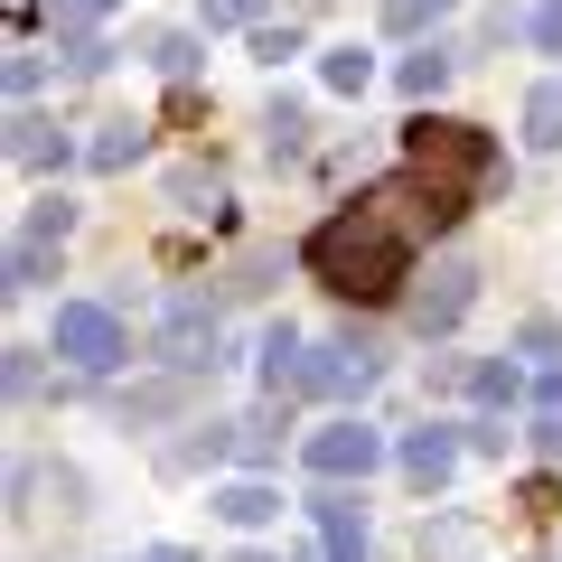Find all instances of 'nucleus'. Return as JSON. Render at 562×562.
Wrapping results in <instances>:
<instances>
[{
    "mask_svg": "<svg viewBox=\"0 0 562 562\" xmlns=\"http://www.w3.org/2000/svg\"><path fill=\"white\" fill-rule=\"evenodd\" d=\"M310 525H319L328 562H366V497L357 487H319V497H310Z\"/></svg>",
    "mask_w": 562,
    "mask_h": 562,
    "instance_id": "1a4fd4ad",
    "label": "nucleus"
},
{
    "mask_svg": "<svg viewBox=\"0 0 562 562\" xmlns=\"http://www.w3.org/2000/svg\"><path fill=\"white\" fill-rule=\"evenodd\" d=\"M469 375H479V366H460V357H431V366H422V384H431V394H450V384H469Z\"/></svg>",
    "mask_w": 562,
    "mask_h": 562,
    "instance_id": "7c9ffc66",
    "label": "nucleus"
},
{
    "mask_svg": "<svg viewBox=\"0 0 562 562\" xmlns=\"http://www.w3.org/2000/svg\"><path fill=\"white\" fill-rule=\"evenodd\" d=\"M38 357H47V347H10V403L38 394Z\"/></svg>",
    "mask_w": 562,
    "mask_h": 562,
    "instance_id": "c85d7f7f",
    "label": "nucleus"
},
{
    "mask_svg": "<svg viewBox=\"0 0 562 562\" xmlns=\"http://www.w3.org/2000/svg\"><path fill=\"white\" fill-rule=\"evenodd\" d=\"M20 235H38V244H66V235H76V198H66V188H47V198L20 216Z\"/></svg>",
    "mask_w": 562,
    "mask_h": 562,
    "instance_id": "412c9836",
    "label": "nucleus"
},
{
    "mask_svg": "<svg viewBox=\"0 0 562 562\" xmlns=\"http://www.w3.org/2000/svg\"><path fill=\"white\" fill-rule=\"evenodd\" d=\"M38 85H47V57H29V47H20V57H10V94L29 103V94H38Z\"/></svg>",
    "mask_w": 562,
    "mask_h": 562,
    "instance_id": "c756f323",
    "label": "nucleus"
},
{
    "mask_svg": "<svg viewBox=\"0 0 562 562\" xmlns=\"http://www.w3.org/2000/svg\"><path fill=\"white\" fill-rule=\"evenodd\" d=\"M535 441H543V460H562V413H543V422H535Z\"/></svg>",
    "mask_w": 562,
    "mask_h": 562,
    "instance_id": "f704fd0d",
    "label": "nucleus"
},
{
    "mask_svg": "<svg viewBox=\"0 0 562 562\" xmlns=\"http://www.w3.org/2000/svg\"><path fill=\"white\" fill-rule=\"evenodd\" d=\"M535 47H543V57H562V0H543V10H535Z\"/></svg>",
    "mask_w": 562,
    "mask_h": 562,
    "instance_id": "473e14b6",
    "label": "nucleus"
},
{
    "mask_svg": "<svg viewBox=\"0 0 562 562\" xmlns=\"http://www.w3.org/2000/svg\"><path fill=\"white\" fill-rule=\"evenodd\" d=\"M460 450H469V441H460V422H422V431H403V441H394V469L422 487V497H431V487H450Z\"/></svg>",
    "mask_w": 562,
    "mask_h": 562,
    "instance_id": "6e6552de",
    "label": "nucleus"
},
{
    "mask_svg": "<svg viewBox=\"0 0 562 562\" xmlns=\"http://www.w3.org/2000/svg\"><path fill=\"white\" fill-rule=\"evenodd\" d=\"M235 562H272V553H235Z\"/></svg>",
    "mask_w": 562,
    "mask_h": 562,
    "instance_id": "c9c22d12",
    "label": "nucleus"
},
{
    "mask_svg": "<svg viewBox=\"0 0 562 562\" xmlns=\"http://www.w3.org/2000/svg\"><path fill=\"white\" fill-rule=\"evenodd\" d=\"M254 10H262V0H198V20H206V29H262Z\"/></svg>",
    "mask_w": 562,
    "mask_h": 562,
    "instance_id": "cd10ccee",
    "label": "nucleus"
},
{
    "mask_svg": "<svg viewBox=\"0 0 562 562\" xmlns=\"http://www.w3.org/2000/svg\"><path fill=\"white\" fill-rule=\"evenodd\" d=\"M254 57H262V66H281V57H301V29H291V20H281V29L262 20V29H254Z\"/></svg>",
    "mask_w": 562,
    "mask_h": 562,
    "instance_id": "bb28decb",
    "label": "nucleus"
},
{
    "mask_svg": "<svg viewBox=\"0 0 562 562\" xmlns=\"http://www.w3.org/2000/svg\"><path fill=\"white\" fill-rule=\"evenodd\" d=\"M262 132H272V160H281V169L310 150V113H301V103H272V122H262Z\"/></svg>",
    "mask_w": 562,
    "mask_h": 562,
    "instance_id": "5701e85b",
    "label": "nucleus"
},
{
    "mask_svg": "<svg viewBox=\"0 0 562 562\" xmlns=\"http://www.w3.org/2000/svg\"><path fill=\"white\" fill-rule=\"evenodd\" d=\"M150 357H160L169 375H216V366H225L216 301H198V291H169V301H160V328H150Z\"/></svg>",
    "mask_w": 562,
    "mask_h": 562,
    "instance_id": "20e7f679",
    "label": "nucleus"
},
{
    "mask_svg": "<svg viewBox=\"0 0 562 562\" xmlns=\"http://www.w3.org/2000/svg\"><path fill=\"white\" fill-rule=\"evenodd\" d=\"M150 150V122H103L94 140H85V169H103V179H122V169Z\"/></svg>",
    "mask_w": 562,
    "mask_h": 562,
    "instance_id": "4468645a",
    "label": "nucleus"
},
{
    "mask_svg": "<svg viewBox=\"0 0 562 562\" xmlns=\"http://www.w3.org/2000/svg\"><path fill=\"white\" fill-rule=\"evenodd\" d=\"M301 460H310V479H319V487H347V479L366 487L384 460H394V450H384V431H375V422L338 413V422H319V431L301 441Z\"/></svg>",
    "mask_w": 562,
    "mask_h": 562,
    "instance_id": "39448f33",
    "label": "nucleus"
},
{
    "mask_svg": "<svg viewBox=\"0 0 562 562\" xmlns=\"http://www.w3.org/2000/svg\"><path fill=\"white\" fill-rule=\"evenodd\" d=\"M403 179L431 198V225H469V206H487L506 188V150L497 132H479V122L460 113H413L403 122Z\"/></svg>",
    "mask_w": 562,
    "mask_h": 562,
    "instance_id": "f03ea898",
    "label": "nucleus"
},
{
    "mask_svg": "<svg viewBox=\"0 0 562 562\" xmlns=\"http://www.w3.org/2000/svg\"><path fill=\"white\" fill-rule=\"evenodd\" d=\"M10 160H20V169H66V160H76V140H66L47 113H10Z\"/></svg>",
    "mask_w": 562,
    "mask_h": 562,
    "instance_id": "ddd939ff",
    "label": "nucleus"
},
{
    "mask_svg": "<svg viewBox=\"0 0 562 562\" xmlns=\"http://www.w3.org/2000/svg\"><path fill=\"white\" fill-rule=\"evenodd\" d=\"M450 76H460V57H450L441 38H431V47H413V57L394 66V85H403V94H413V103H431V94H441Z\"/></svg>",
    "mask_w": 562,
    "mask_h": 562,
    "instance_id": "2eb2a0df",
    "label": "nucleus"
},
{
    "mask_svg": "<svg viewBox=\"0 0 562 562\" xmlns=\"http://www.w3.org/2000/svg\"><path fill=\"white\" fill-rule=\"evenodd\" d=\"M57 254H66V244H38V235H20V244H10V262H0V272H10L0 291H47V281H57Z\"/></svg>",
    "mask_w": 562,
    "mask_h": 562,
    "instance_id": "dca6fc26",
    "label": "nucleus"
},
{
    "mask_svg": "<svg viewBox=\"0 0 562 562\" xmlns=\"http://www.w3.org/2000/svg\"><path fill=\"white\" fill-rule=\"evenodd\" d=\"M516 347H525V357H553L562 328H553V319H525V328H516Z\"/></svg>",
    "mask_w": 562,
    "mask_h": 562,
    "instance_id": "2f4dec72",
    "label": "nucleus"
},
{
    "mask_svg": "<svg viewBox=\"0 0 562 562\" xmlns=\"http://www.w3.org/2000/svg\"><path fill=\"white\" fill-rule=\"evenodd\" d=\"M319 85H328V94H366V85H375V47L338 38V47L319 57Z\"/></svg>",
    "mask_w": 562,
    "mask_h": 562,
    "instance_id": "f3484780",
    "label": "nucleus"
},
{
    "mask_svg": "<svg viewBox=\"0 0 562 562\" xmlns=\"http://www.w3.org/2000/svg\"><path fill=\"white\" fill-rule=\"evenodd\" d=\"M525 140L535 150H562V85H535L525 94Z\"/></svg>",
    "mask_w": 562,
    "mask_h": 562,
    "instance_id": "4be33fe9",
    "label": "nucleus"
},
{
    "mask_svg": "<svg viewBox=\"0 0 562 562\" xmlns=\"http://www.w3.org/2000/svg\"><path fill=\"white\" fill-rule=\"evenodd\" d=\"M301 375H310L301 328H291V319H272V328H262V394H281V403H291V394H301Z\"/></svg>",
    "mask_w": 562,
    "mask_h": 562,
    "instance_id": "f8f14e48",
    "label": "nucleus"
},
{
    "mask_svg": "<svg viewBox=\"0 0 562 562\" xmlns=\"http://www.w3.org/2000/svg\"><path fill=\"white\" fill-rule=\"evenodd\" d=\"M469 394H479L487 413H516V403H525V366L516 357H487L479 375H469Z\"/></svg>",
    "mask_w": 562,
    "mask_h": 562,
    "instance_id": "6ab92c4d",
    "label": "nucleus"
},
{
    "mask_svg": "<svg viewBox=\"0 0 562 562\" xmlns=\"http://www.w3.org/2000/svg\"><path fill=\"white\" fill-rule=\"evenodd\" d=\"M469 301H479V262H469V254H441V262H431V281L413 291V338H422V347L450 338V328L469 319Z\"/></svg>",
    "mask_w": 562,
    "mask_h": 562,
    "instance_id": "0eeeda50",
    "label": "nucleus"
},
{
    "mask_svg": "<svg viewBox=\"0 0 562 562\" xmlns=\"http://www.w3.org/2000/svg\"><path fill=\"white\" fill-rule=\"evenodd\" d=\"M431 235H441V225H431V198L394 169V179L357 188L347 206H328V216L310 225L301 272L319 281V291H338V301H357V310H394V301H413L422 244Z\"/></svg>",
    "mask_w": 562,
    "mask_h": 562,
    "instance_id": "f257e3e1",
    "label": "nucleus"
},
{
    "mask_svg": "<svg viewBox=\"0 0 562 562\" xmlns=\"http://www.w3.org/2000/svg\"><path fill=\"white\" fill-rule=\"evenodd\" d=\"M441 10H450V0H384V29H394V38H422Z\"/></svg>",
    "mask_w": 562,
    "mask_h": 562,
    "instance_id": "393cba45",
    "label": "nucleus"
},
{
    "mask_svg": "<svg viewBox=\"0 0 562 562\" xmlns=\"http://www.w3.org/2000/svg\"><path fill=\"white\" fill-rule=\"evenodd\" d=\"M103 10H113V0H47V29L76 47V38H85V20H103Z\"/></svg>",
    "mask_w": 562,
    "mask_h": 562,
    "instance_id": "a878e982",
    "label": "nucleus"
},
{
    "mask_svg": "<svg viewBox=\"0 0 562 562\" xmlns=\"http://www.w3.org/2000/svg\"><path fill=\"white\" fill-rule=\"evenodd\" d=\"M206 506H216V525H235V535H262V525L281 516V487L272 479H225V487H206Z\"/></svg>",
    "mask_w": 562,
    "mask_h": 562,
    "instance_id": "9d476101",
    "label": "nucleus"
},
{
    "mask_svg": "<svg viewBox=\"0 0 562 562\" xmlns=\"http://www.w3.org/2000/svg\"><path fill=\"white\" fill-rule=\"evenodd\" d=\"M47 357H66V375H113L132 357L113 301H57V328H47Z\"/></svg>",
    "mask_w": 562,
    "mask_h": 562,
    "instance_id": "7ed1b4c3",
    "label": "nucleus"
},
{
    "mask_svg": "<svg viewBox=\"0 0 562 562\" xmlns=\"http://www.w3.org/2000/svg\"><path fill=\"white\" fill-rule=\"evenodd\" d=\"M281 431H291V413H281V394H272L254 422H244V450H235V460H244V469H272V460H281Z\"/></svg>",
    "mask_w": 562,
    "mask_h": 562,
    "instance_id": "a211bd4d",
    "label": "nucleus"
},
{
    "mask_svg": "<svg viewBox=\"0 0 562 562\" xmlns=\"http://www.w3.org/2000/svg\"><path fill=\"white\" fill-rule=\"evenodd\" d=\"M150 66H160L169 85H188V76H198V38H188V29H169V38H150Z\"/></svg>",
    "mask_w": 562,
    "mask_h": 562,
    "instance_id": "b1692460",
    "label": "nucleus"
},
{
    "mask_svg": "<svg viewBox=\"0 0 562 562\" xmlns=\"http://www.w3.org/2000/svg\"><path fill=\"white\" fill-rule=\"evenodd\" d=\"M235 450H244V422H206V431H188V441L160 450V469H169V479H198V469L235 460Z\"/></svg>",
    "mask_w": 562,
    "mask_h": 562,
    "instance_id": "9b49d317",
    "label": "nucleus"
},
{
    "mask_svg": "<svg viewBox=\"0 0 562 562\" xmlns=\"http://www.w3.org/2000/svg\"><path fill=\"white\" fill-rule=\"evenodd\" d=\"M375 375H384V347L366 338L357 319L338 328V338L310 357V375H301V394H319V403H357V394H375Z\"/></svg>",
    "mask_w": 562,
    "mask_h": 562,
    "instance_id": "423d86ee",
    "label": "nucleus"
},
{
    "mask_svg": "<svg viewBox=\"0 0 562 562\" xmlns=\"http://www.w3.org/2000/svg\"><path fill=\"white\" fill-rule=\"evenodd\" d=\"M535 403H543V413H562V357H553V366L535 375Z\"/></svg>",
    "mask_w": 562,
    "mask_h": 562,
    "instance_id": "72a5a7b5",
    "label": "nucleus"
},
{
    "mask_svg": "<svg viewBox=\"0 0 562 562\" xmlns=\"http://www.w3.org/2000/svg\"><path fill=\"white\" fill-rule=\"evenodd\" d=\"M113 413H122V422H169V413H188V375H169V384H140V394H122Z\"/></svg>",
    "mask_w": 562,
    "mask_h": 562,
    "instance_id": "aec40b11",
    "label": "nucleus"
}]
</instances>
